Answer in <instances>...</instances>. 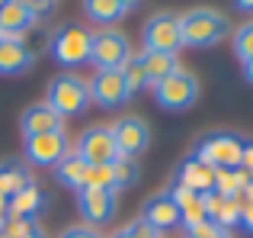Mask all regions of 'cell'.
<instances>
[{
    "label": "cell",
    "mask_w": 253,
    "mask_h": 238,
    "mask_svg": "<svg viewBox=\"0 0 253 238\" xmlns=\"http://www.w3.org/2000/svg\"><path fill=\"white\" fill-rule=\"evenodd\" d=\"M228 29H231L228 16L211 10V6H196V10L179 13V39H183V45H192V49L218 45L228 36Z\"/></svg>",
    "instance_id": "cell-1"
},
{
    "label": "cell",
    "mask_w": 253,
    "mask_h": 238,
    "mask_svg": "<svg viewBox=\"0 0 253 238\" xmlns=\"http://www.w3.org/2000/svg\"><path fill=\"white\" fill-rule=\"evenodd\" d=\"M36 64V49L29 42H0V74H26Z\"/></svg>",
    "instance_id": "cell-17"
},
{
    "label": "cell",
    "mask_w": 253,
    "mask_h": 238,
    "mask_svg": "<svg viewBox=\"0 0 253 238\" xmlns=\"http://www.w3.org/2000/svg\"><path fill=\"white\" fill-rule=\"evenodd\" d=\"M234 6L244 10V13H253V0H234Z\"/></svg>",
    "instance_id": "cell-39"
},
{
    "label": "cell",
    "mask_w": 253,
    "mask_h": 238,
    "mask_svg": "<svg viewBox=\"0 0 253 238\" xmlns=\"http://www.w3.org/2000/svg\"><path fill=\"white\" fill-rule=\"evenodd\" d=\"M26 183H32V177H29L26 168H19V164H0V196H3V200L16 196Z\"/></svg>",
    "instance_id": "cell-23"
},
{
    "label": "cell",
    "mask_w": 253,
    "mask_h": 238,
    "mask_svg": "<svg viewBox=\"0 0 253 238\" xmlns=\"http://www.w3.org/2000/svg\"><path fill=\"white\" fill-rule=\"evenodd\" d=\"M176 229H161V232H154V238H179V235H173Z\"/></svg>",
    "instance_id": "cell-40"
},
{
    "label": "cell",
    "mask_w": 253,
    "mask_h": 238,
    "mask_svg": "<svg viewBox=\"0 0 253 238\" xmlns=\"http://www.w3.org/2000/svg\"><path fill=\"white\" fill-rule=\"evenodd\" d=\"M86 164H112L119 158V145L112 138L109 125H90L77 135V142L71 145Z\"/></svg>",
    "instance_id": "cell-9"
},
{
    "label": "cell",
    "mask_w": 253,
    "mask_h": 238,
    "mask_svg": "<svg viewBox=\"0 0 253 238\" xmlns=\"http://www.w3.org/2000/svg\"><path fill=\"white\" fill-rule=\"evenodd\" d=\"M231 45H234V55L241 58V61L253 58V19H247L244 26H237V29H234V39H231Z\"/></svg>",
    "instance_id": "cell-29"
},
{
    "label": "cell",
    "mask_w": 253,
    "mask_h": 238,
    "mask_svg": "<svg viewBox=\"0 0 253 238\" xmlns=\"http://www.w3.org/2000/svg\"><path fill=\"white\" fill-rule=\"evenodd\" d=\"M29 238H45V235H42V232H39V235H29Z\"/></svg>",
    "instance_id": "cell-41"
},
{
    "label": "cell",
    "mask_w": 253,
    "mask_h": 238,
    "mask_svg": "<svg viewBox=\"0 0 253 238\" xmlns=\"http://www.w3.org/2000/svg\"><path fill=\"white\" fill-rule=\"evenodd\" d=\"M241 216H244V200L241 196H224V203H221V213H218V219H215V226H221V229H231V226H241Z\"/></svg>",
    "instance_id": "cell-30"
},
{
    "label": "cell",
    "mask_w": 253,
    "mask_h": 238,
    "mask_svg": "<svg viewBox=\"0 0 253 238\" xmlns=\"http://www.w3.org/2000/svg\"><path fill=\"white\" fill-rule=\"evenodd\" d=\"M241 200H244V203H253V177H250V180H247V187H244Z\"/></svg>",
    "instance_id": "cell-38"
},
{
    "label": "cell",
    "mask_w": 253,
    "mask_h": 238,
    "mask_svg": "<svg viewBox=\"0 0 253 238\" xmlns=\"http://www.w3.org/2000/svg\"><path fill=\"white\" fill-rule=\"evenodd\" d=\"M131 52V42L125 32L119 29H96L93 32V49H90V61L96 64V71H109V68H122Z\"/></svg>",
    "instance_id": "cell-7"
},
{
    "label": "cell",
    "mask_w": 253,
    "mask_h": 238,
    "mask_svg": "<svg viewBox=\"0 0 253 238\" xmlns=\"http://www.w3.org/2000/svg\"><path fill=\"white\" fill-rule=\"evenodd\" d=\"M116 3H119V6H122V10H125V13H128V10H135V6H141V3H144V0H116Z\"/></svg>",
    "instance_id": "cell-36"
},
{
    "label": "cell",
    "mask_w": 253,
    "mask_h": 238,
    "mask_svg": "<svg viewBox=\"0 0 253 238\" xmlns=\"http://www.w3.org/2000/svg\"><path fill=\"white\" fill-rule=\"evenodd\" d=\"M42 229H39L36 219H29V216H3V226H0V235L3 238H29V235H39Z\"/></svg>",
    "instance_id": "cell-25"
},
{
    "label": "cell",
    "mask_w": 253,
    "mask_h": 238,
    "mask_svg": "<svg viewBox=\"0 0 253 238\" xmlns=\"http://www.w3.org/2000/svg\"><path fill=\"white\" fill-rule=\"evenodd\" d=\"M202 222H209V213H205V196H192L189 203L179 206V226H183L186 232L199 229Z\"/></svg>",
    "instance_id": "cell-26"
},
{
    "label": "cell",
    "mask_w": 253,
    "mask_h": 238,
    "mask_svg": "<svg viewBox=\"0 0 253 238\" xmlns=\"http://www.w3.org/2000/svg\"><path fill=\"white\" fill-rule=\"evenodd\" d=\"M241 68H244V77L253 84V58H247V61H241Z\"/></svg>",
    "instance_id": "cell-37"
},
{
    "label": "cell",
    "mask_w": 253,
    "mask_h": 238,
    "mask_svg": "<svg viewBox=\"0 0 253 238\" xmlns=\"http://www.w3.org/2000/svg\"><path fill=\"white\" fill-rule=\"evenodd\" d=\"M42 203H45L42 190H39L36 183H26L16 196H10V203H6V216H29V219H36V213L42 209Z\"/></svg>",
    "instance_id": "cell-21"
},
{
    "label": "cell",
    "mask_w": 253,
    "mask_h": 238,
    "mask_svg": "<svg viewBox=\"0 0 253 238\" xmlns=\"http://www.w3.org/2000/svg\"><path fill=\"white\" fill-rule=\"evenodd\" d=\"M58 238H103V235H99V229L84 226V222H81V226H68Z\"/></svg>",
    "instance_id": "cell-32"
},
{
    "label": "cell",
    "mask_w": 253,
    "mask_h": 238,
    "mask_svg": "<svg viewBox=\"0 0 253 238\" xmlns=\"http://www.w3.org/2000/svg\"><path fill=\"white\" fill-rule=\"evenodd\" d=\"M84 187L93 190H116V180H112V164H90L84 177Z\"/></svg>",
    "instance_id": "cell-28"
},
{
    "label": "cell",
    "mask_w": 253,
    "mask_h": 238,
    "mask_svg": "<svg viewBox=\"0 0 253 238\" xmlns=\"http://www.w3.org/2000/svg\"><path fill=\"white\" fill-rule=\"evenodd\" d=\"M241 171H247L253 177V142H244V151H241Z\"/></svg>",
    "instance_id": "cell-33"
},
{
    "label": "cell",
    "mask_w": 253,
    "mask_h": 238,
    "mask_svg": "<svg viewBox=\"0 0 253 238\" xmlns=\"http://www.w3.org/2000/svg\"><path fill=\"white\" fill-rule=\"evenodd\" d=\"M81 6H84V16L99 29H116V23L125 16V10L116 0H81Z\"/></svg>",
    "instance_id": "cell-18"
},
{
    "label": "cell",
    "mask_w": 253,
    "mask_h": 238,
    "mask_svg": "<svg viewBox=\"0 0 253 238\" xmlns=\"http://www.w3.org/2000/svg\"><path fill=\"white\" fill-rule=\"evenodd\" d=\"M122 77H125V87H128L131 97H135L138 90L148 87V74H144V64H141V58H138V55H131L128 61L122 64Z\"/></svg>",
    "instance_id": "cell-27"
},
{
    "label": "cell",
    "mask_w": 253,
    "mask_h": 238,
    "mask_svg": "<svg viewBox=\"0 0 253 238\" xmlns=\"http://www.w3.org/2000/svg\"><path fill=\"white\" fill-rule=\"evenodd\" d=\"M241 226L253 235V203H244V216H241Z\"/></svg>",
    "instance_id": "cell-34"
},
{
    "label": "cell",
    "mask_w": 253,
    "mask_h": 238,
    "mask_svg": "<svg viewBox=\"0 0 253 238\" xmlns=\"http://www.w3.org/2000/svg\"><path fill=\"white\" fill-rule=\"evenodd\" d=\"M112 129V138L119 145V158H141L151 145V129L141 116H119L116 122L109 125Z\"/></svg>",
    "instance_id": "cell-11"
},
{
    "label": "cell",
    "mask_w": 253,
    "mask_h": 238,
    "mask_svg": "<svg viewBox=\"0 0 253 238\" xmlns=\"http://www.w3.org/2000/svg\"><path fill=\"white\" fill-rule=\"evenodd\" d=\"M3 3H6V0H0V6H3Z\"/></svg>",
    "instance_id": "cell-42"
},
{
    "label": "cell",
    "mask_w": 253,
    "mask_h": 238,
    "mask_svg": "<svg viewBox=\"0 0 253 238\" xmlns=\"http://www.w3.org/2000/svg\"><path fill=\"white\" fill-rule=\"evenodd\" d=\"M77 200V213H81L84 226H106L109 219H116L119 213V193L116 190H93V187H81L74 193Z\"/></svg>",
    "instance_id": "cell-8"
},
{
    "label": "cell",
    "mask_w": 253,
    "mask_h": 238,
    "mask_svg": "<svg viewBox=\"0 0 253 238\" xmlns=\"http://www.w3.org/2000/svg\"><path fill=\"white\" fill-rule=\"evenodd\" d=\"M138 58H141V64H144V74H148V84H157V81H164L167 74H173V71L179 68L176 55H170V52H148V49H141V52H138Z\"/></svg>",
    "instance_id": "cell-20"
},
{
    "label": "cell",
    "mask_w": 253,
    "mask_h": 238,
    "mask_svg": "<svg viewBox=\"0 0 253 238\" xmlns=\"http://www.w3.org/2000/svg\"><path fill=\"white\" fill-rule=\"evenodd\" d=\"M244 142H247V138H241L237 132H205L196 142V151H192V155H196L199 161H205L209 168H215V171L241 168Z\"/></svg>",
    "instance_id": "cell-4"
},
{
    "label": "cell",
    "mask_w": 253,
    "mask_h": 238,
    "mask_svg": "<svg viewBox=\"0 0 253 238\" xmlns=\"http://www.w3.org/2000/svg\"><path fill=\"white\" fill-rule=\"evenodd\" d=\"M29 6L39 13V16H42L45 10H51V6H55V0H29Z\"/></svg>",
    "instance_id": "cell-35"
},
{
    "label": "cell",
    "mask_w": 253,
    "mask_h": 238,
    "mask_svg": "<svg viewBox=\"0 0 253 238\" xmlns=\"http://www.w3.org/2000/svg\"><path fill=\"white\" fill-rule=\"evenodd\" d=\"M86 168H90V164L84 161L81 155H77L74 148L68 151V155L61 158V161L55 164V177H58V183H61V187H68V190H81L84 187V177H86Z\"/></svg>",
    "instance_id": "cell-19"
},
{
    "label": "cell",
    "mask_w": 253,
    "mask_h": 238,
    "mask_svg": "<svg viewBox=\"0 0 253 238\" xmlns=\"http://www.w3.org/2000/svg\"><path fill=\"white\" fill-rule=\"evenodd\" d=\"M176 183L189 187L192 193H211L215 190V168H209L205 161H199L196 155H189L183 164L176 168Z\"/></svg>",
    "instance_id": "cell-16"
},
{
    "label": "cell",
    "mask_w": 253,
    "mask_h": 238,
    "mask_svg": "<svg viewBox=\"0 0 253 238\" xmlns=\"http://www.w3.org/2000/svg\"><path fill=\"white\" fill-rule=\"evenodd\" d=\"M138 219H144L154 232H161V229H176L179 226V209H176V203H173V196L164 190V193H154V196L144 200Z\"/></svg>",
    "instance_id": "cell-15"
},
{
    "label": "cell",
    "mask_w": 253,
    "mask_h": 238,
    "mask_svg": "<svg viewBox=\"0 0 253 238\" xmlns=\"http://www.w3.org/2000/svg\"><path fill=\"white\" fill-rule=\"evenodd\" d=\"M39 26V13L29 0H6L0 6V42H29V32Z\"/></svg>",
    "instance_id": "cell-10"
},
{
    "label": "cell",
    "mask_w": 253,
    "mask_h": 238,
    "mask_svg": "<svg viewBox=\"0 0 253 238\" xmlns=\"http://www.w3.org/2000/svg\"><path fill=\"white\" fill-rule=\"evenodd\" d=\"M45 103H48L58 116H77L93 103L90 100V84H86L81 74L64 71V74H58V77L48 81V97H45Z\"/></svg>",
    "instance_id": "cell-3"
},
{
    "label": "cell",
    "mask_w": 253,
    "mask_h": 238,
    "mask_svg": "<svg viewBox=\"0 0 253 238\" xmlns=\"http://www.w3.org/2000/svg\"><path fill=\"white\" fill-rule=\"evenodd\" d=\"M186 238H231L228 229L215 226V222H202L199 229H192V232H186Z\"/></svg>",
    "instance_id": "cell-31"
},
{
    "label": "cell",
    "mask_w": 253,
    "mask_h": 238,
    "mask_svg": "<svg viewBox=\"0 0 253 238\" xmlns=\"http://www.w3.org/2000/svg\"><path fill=\"white\" fill-rule=\"evenodd\" d=\"M90 49H93V32L84 23H64L48 36V52L58 64L64 68H77V64L90 61Z\"/></svg>",
    "instance_id": "cell-2"
},
{
    "label": "cell",
    "mask_w": 253,
    "mask_h": 238,
    "mask_svg": "<svg viewBox=\"0 0 253 238\" xmlns=\"http://www.w3.org/2000/svg\"><path fill=\"white\" fill-rule=\"evenodd\" d=\"M141 171H138V161L135 158H116L112 161V180H116V193L119 190H128L138 183Z\"/></svg>",
    "instance_id": "cell-24"
},
{
    "label": "cell",
    "mask_w": 253,
    "mask_h": 238,
    "mask_svg": "<svg viewBox=\"0 0 253 238\" xmlns=\"http://www.w3.org/2000/svg\"><path fill=\"white\" fill-rule=\"evenodd\" d=\"M26 158H29L32 164H39V168H55L58 161H61L64 155L71 151V138L68 132H45V135H29L23 145Z\"/></svg>",
    "instance_id": "cell-13"
},
{
    "label": "cell",
    "mask_w": 253,
    "mask_h": 238,
    "mask_svg": "<svg viewBox=\"0 0 253 238\" xmlns=\"http://www.w3.org/2000/svg\"><path fill=\"white\" fill-rule=\"evenodd\" d=\"M86 84H90V100L99 103L103 110H119L125 100H131L128 87H125V77H122V68L96 71Z\"/></svg>",
    "instance_id": "cell-12"
},
{
    "label": "cell",
    "mask_w": 253,
    "mask_h": 238,
    "mask_svg": "<svg viewBox=\"0 0 253 238\" xmlns=\"http://www.w3.org/2000/svg\"><path fill=\"white\" fill-rule=\"evenodd\" d=\"M151 90H154V100L161 110H173V113H179V110H189L192 103L199 100V81L192 71L186 68H176L173 74H167L164 81L151 84Z\"/></svg>",
    "instance_id": "cell-5"
},
{
    "label": "cell",
    "mask_w": 253,
    "mask_h": 238,
    "mask_svg": "<svg viewBox=\"0 0 253 238\" xmlns=\"http://www.w3.org/2000/svg\"><path fill=\"white\" fill-rule=\"evenodd\" d=\"M141 39H144V49L148 52H170L176 55L183 39H179V13H151L141 26Z\"/></svg>",
    "instance_id": "cell-6"
},
{
    "label": "cell",
    "mask_w": 253,
    "mask_h": 238,
    "mask_svg": "<svg viewBox=\"0 0 253 238\" xmlns=\"http://www.w3.org/2000/svg\"><path fill=\"white\" fill-rule=\"evenodd\" d=\"M19 129H23L26 138L29 135H45V132H61L64 129V116H58L45 100H39V103H32V107L23 110Z\"/></svg>",
    "instance_id": "cell-14"
},
{
    "label": "cell",
    "mask_w": 253,
    "mask_h": 238,
    "mask_svg": "<svg viewBox=\"0 0 253 238\" xmlns=\"http://www.w3.org/2000/svg\"><path fill=\"white\" fill-rule=\"evenodd\" d=\"M247 180H250V174L247 171H241V168H221V171H215V193L218 196H241L244 193V187H247Z\"/></svg>",
    "instance_id": "cell-22"
}]
</instances>
